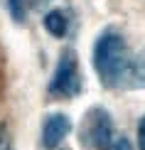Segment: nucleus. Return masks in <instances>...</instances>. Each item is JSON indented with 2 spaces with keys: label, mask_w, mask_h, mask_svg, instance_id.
Instances as JSON below:
<instances>
[{
  "label": "nucleus",
  "mask_w": 145,
  "mask_h": 150,
  "mask_svg": "<svg viewBox=\"0 0 145 150\" xmlns=\"http://www.w3.org/2000/svg\"><path fill=\"white\" fill-rule=\"evenodd\" d=\"M81 71H79V57L71 47L62 49L59 59H57L54 74L47 84V93L49 98L64 101V98H74L81 93Z\"/></svg>",
  "instance_id": "nucleus-2"
},
{
  "label": "nucleus",
  "mask_w": 145,
  "mask_h": 150,
  "mask_svg": "<svg viewBox=\"0 0 145 150\" xmlns=\"http://www.w3.org/2000/svg\"><path fill=\"white\" fill-rule=\"evenodd\" d=\"M130 59L125 37L113 27L103 30L93 42V69L106 89H123Z\"/></svg>",
  "instance_id": "nucleus-1"
},
{
  "label": "nucleus",
  "mask_w": 145,
  "mask_h": 150,
  "mask_svg": "<svg viewBox=\"0 0 145 150\" xmlns=\"http://www.w3.org/2000/svg\"><path fill=\"white\" fill-rule=\"evenodd\" d=\"M138 148L145 150V116L140 118V123H138Z\"/></svg>",
  "instance_id": "nucleus-8"
},
{
  "label": "nucleus",
  "mask_w": 145,
  "mask_h": 150,
  "mask_svg": "<svg viewBox=\"0 0 145 150\" xmlns=\"http://www.w3.org/2000/svg\"><path fill=\"white\" fill-rule=\"evenodd\" d=\"M71 133V121L64 113H49L42 123V145L45 150H57Z\"/></svg>",
  "instance_id": "nucleus-4"
},
{
  "label": "nucleus",
  "mask_w": 145,
  "mask_h": 150,
  "mask_svg": "<svg viewBox=\"0 0 145 150\" xmlns=\"http://www.w3.org/2000/svg\"><path fill=\"white\" fill-rule=\"evenodd\" d=\"M42 25H45V30L54 37V40H64L66 32H69V17H66V12L59 10V8L49 10L45 15V20H42Z\"/></svg>",
  "instance_id": "nucleus-5"
},
{
  "label": "nucleus",
  "mask_w": 145,
  "mask_h": 150,
  "mask_svg": "<svg viewBox=\"0 0 145 150\" xmlns=\"http://www.w3.org/2000/svg\"><path fill=\"white\" fill-rule=\"evenodd\" d=\"M111 150H133V145H130L128 138H118V140H113Z\"/></svg>",
  "instance_id": "nucleus-9"
},
{
  "label": "nucleus",
  "mask_w": 145,
  "mask_h": 150,
  "mask_svg": "<svg viewBox=\"0 0 145 150\" xmlns=\"http://www.w3.org/2000/svg\"><path fill=\"white\" fill-rule=\"evenodd\" d=\"M123 89H145V52L130 59L128 74H125Z\"/></svg>",
  "instance_id": "nucleus-6"
},
{
  "label": "nucleus",
  "mask_w": 145,
  "mask_h": 150,
  "mask_svg": "<svg viewBox=\"0 0 145 150\" xmlns=\"http://www.w3.org/2000/svg\"><path fill=\"white\" fill-rule=\"evenodd\" d=\"M0 150H10V138H8L3 126H0Z\"/></svg>",
  "instance_id": "nucleus-10"
},
{
  "label": "nucleus",
  "mask_w": 145,
  "mask_h": 150,
  "mask_svg": "<svg viewBox=\"0 0 145 150\" xmlns=\"http://www.w3.org/2000/svg\"><path fill=\"white\" fill-rule=\"evenodd\" d=\"M79 138L89 150H111L113 145V118L103 106H93L81 118Z\"/></svg>",
  "instance_id": "nucleus-3"
},
{
  "label": "nucleus",
  "mask_w": 145,
  "mask_h": 150,
  "mask_svg": "<svg viewBox=\"0 0 145 150\" xmlns=\"http://www.w3.org/2000/svg\"><path fill=\"white\" fill-rule=\"evenodd\" d=\"M5 10L12 17V22L22 25L27 20V0H5Z\"/></svg>",
  "instance_id": "nucleus-7"
}]
</instances>
